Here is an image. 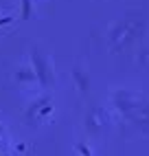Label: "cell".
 Listing matches in <instances>:
<instances>
[{
	"mask_svg": "<svg viewBox=\"0 0 149 156\" xmlns=\"http://www.w3.org/2000/svg\"><path fill=\"white\" fill-rule=\"evenodd\" d=\"M24 18H29V0H24Z\"/></svg>",
	"mask_w": 149,
	"mask_h": 156,
	"instance_id": "obj_1",
	"label": "cell"
},
{
	"mask_svg": "<svg viewBox=\"0 0 149 156\" xmlns=\"http://www.w3.org/2000/svg\"><path fill=\"white\" fill-rule=\"evenodd\" d=\"M7 22H11V18H2V20H0V27H2V24H7Z\"/></svg>",
	"mask_w": 149,
	"mask_h": 156,
	"instance_id": "obj_2",
	"label": "cell"
}]
</instances>
